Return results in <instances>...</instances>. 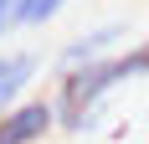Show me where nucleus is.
Segmentation results:
<instances>
[{"label": "nucleus", "mask_w": 149, "mask_h": 144, "mask_svg": "<svg viewBox=\"0 0 149 144\" xmlns=\"http://www.w3.org/2000/svg\"><path fill=\"white\" fill-rule=\"evenodd\" d=\"M36 77H41V52H31V46H0V113L15 98H26Z\"/></svg>", "instance_id": "20e7f679"}, {"label": "nucleus", "mask_w": 149, "mask_h": 144, "mask_svg": "<svg viewBox=\"0 0 149 144\" xmlns=\"http://www.w3.org/2000/svg\"><path fill=\"white\" fill-rule=\"evenodd\" d=\"M67 5H72V0H21V31H41V26H52Z\"/></svg>", "instance_id": "39448f33"}, {"label": "nucleus", "mask_w": 149, "mask_h": 144, "mask_svg": "<svg viewBox=\"0 0 149 144\" xmlns=\"http://www.w3.org/2000/svg\"><path fill=\"white\" fill-rule=\"evenodd\" d=\"M149 77V41L118 46L113 57L82 62V67L57 72L52 82V108H57V129L62 134H88L103 124V108L113 93H123L129 82H144Z\"/></svg>", "instance_id": "f257e3e1"}, {"label": "nucleus", "mask_w": 149, "mask_h": 144, "mask_svg": "<svg viewBox=\"0 0 149 144\" xmlns=\"http://www.w3.org/2000/svg\"><path fill=\"white\" fill-rule=\"evenodd\" d=\"M21 31V0H0V46H5V36H15Z\"/></svg>", "instance_id": "423d86ee"}, {"label": "nucleus", "mask_w": 149, "mask_h": 144, "mask_svg": "<svg viewBox=\"0 0 149 144\" xmlns=\"http://www.w3.org/2000/svg\"><path fill=\"white\" fill-rule=\"evenodd\" d=\"M57 134V108H52V98H36V93H26V98H15L5 113H0V144H46Z\"/></svg>", "instance_id": "f03ea898"}, {"label": "nucleus", "mask_w": 149, "mask_h": 144, "mask_svg": "<svg viewBox=\"0 0 149 144\" xmlns=\"http://www.w3.org/2000/svg\"><path fill=\"white\" fill-rule=\"evenodd\" d=\"M129 21H103V26H88V31H77L72 41H62L57 52V72L67 67H82V62H98V57H113L118 46H129Z\"/></svg>", "instance_id": "7ed1b4c3"}]
</instances>
